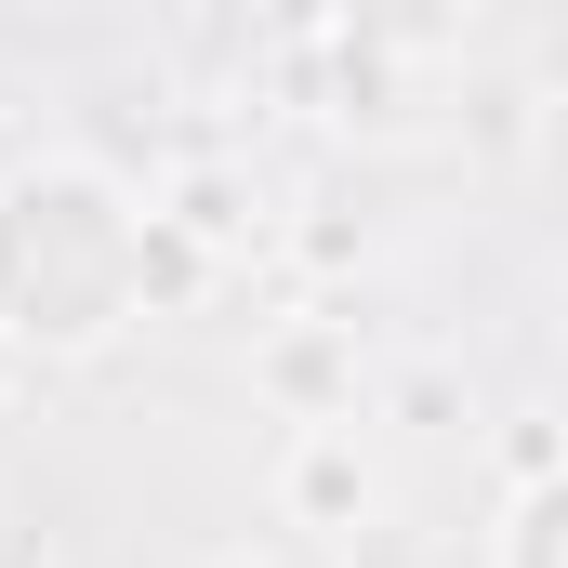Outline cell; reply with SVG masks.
I'll use <instances>...</instances> for the list:
<instances>
[{"label": "cell", "mask_w": 568, "mask_h": 568, "mask_svg": "<svg viewBox=\"0 0 568 568\" xmlns=\"http://www.w3.org/2000/svg\"><path fill=\"white\" fill-rule=\"evenodd\" d=\"M265 384H278V397H331V344H278Z\"/></svg>", "instance_id": "cell-4"}, {"label": "cell", "mask_w": 568, "mask_h": 568, "mask_svg": "<svg viewBox=\"0 0 568 568\" xmlns=\"http://www.w3.org/2000/svg\"><path fill=\"white\" fill-rule=\"evenodd\" d=\"M278 503L304 516V529H344V542H357V529H371V463H357V436H344V424H304L291 463H278Z\"/></svg>", "instance_id": "cell-1"}, {"label": "cell", "mask_w": 568, "mask_h": 568, "mask_svg": "<svg viewBox=\"0 0 568 568\" xmlns=\"http://www.w3.org/2000/svg\"><path fill=\"white\" fill-rule=\"evenodd\" d=\"M225 568H278V556H225Z\"/></svg>", "instance_id": "cell-6"}, {"label": "cell", "mask_w": 568, "mask_h": 568, "mask_svg": "<svg viewBox=\"0 0 568 568\" xmlns=\"http://www.w3.org/2000/svg\"><path fill=\"white\" fill-rule=\"evenodd\" d=\"M0 568H40V529H0Z\"/></svg>", "instance_id": "cell-5"}, {"label": "cell", "mask_w": 568, "mask_h": 568, "mask_svg": "<svg viewBox=\"0 0 568 568\" xmlns=\"http://www.w3.org/2000/svg\"><path fill=\"white\" fill-rule=\"evenodd\" d=\"M172 225H185V239H199V252H225V239H239V225H252V199H239V185H225V172H185V185H172Z\"/></svg>", "instance_id": "cell-3"}, {"label": "cell", "mask_w": 568, "mask_h": 568, "mask_svg": "<svg viewBox=\"0 0 568 568\" xmlns=\"http://www.w3.org/2000/svg\"><path fill=\"white\" fill-rule=\"evenodd\" d=\"M199 278H212V252H199L185 225H145V252H133V291H145V304H185Z\"/></svg>", "instance_id": "cell-2"}]
</instances>
